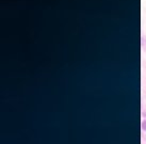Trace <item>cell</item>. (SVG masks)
Returning a JSON list of instances; mask_svg holds the SVG:
<instances>
[{
	"instance_id": "cell-1",
	"label": "cell",
	"mask_w": 146,
	"mask_h": 144,
	"mask_svg": "<svg viewBox=\"0 0 146 144\" xmlns=\"http://www.w3.org/2000/svg\"><path fill=\"white\" fill-rule=\"evenodd\" d=\"M142 47L146 50V40L144 37H142Z\"/></svg>"
},
{
	"instance_id": "cell-2",
	"label": "cell",
	"mask_w": 146,
	"mask_h": 144,
	"mask_svg": "<svg viewBox=\"0 0 146 144\" xmlns=\"http://www.w3.org/2000/svg\"><path fill=\"white\" fill-rule=\"evenodd\" d=\"M142 127H143V129H145V130H146V121H145V122H143Z\"/></svg>"
}]
</instances>
